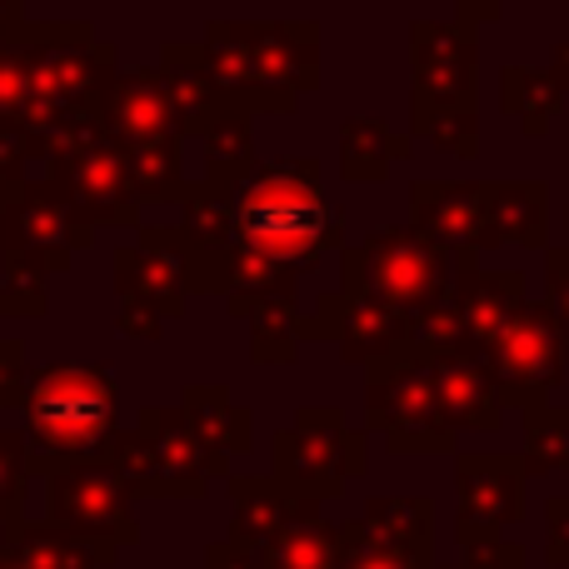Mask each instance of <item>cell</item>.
<instances>
[{
  "label": "cell",
  "mask_w": 569,
  "mask_h": 569,
  "mask_svg": "<svg viewBox=\"0 0 569 569\" xmlns=\"http://www.w3.org/2000/svg\"><path fill=\"white\" fill-rule=\"evenodd\" d=\"M236 210V256L230 295L295 284L305 266L340 246V210L320 190V160H276L256 166L246 186L230 190Z\"/></svg>",
  "instance_id": "1"
},
{
  "label": "cell",
  "mask_w": 569,
  "mask_h": 569,
  "mask_svg": "<svg viewBox=\"0 0 569 569\" xmlns=\"http://www.w3.org/2000/svg\"><path fill=\"white\" fill-rule=\"evenodd\" d=\"M200 60L240 110L290 116L305 90L320 86V30L310 20H280V26L216 20L200 40Z\"/></svg>",
  "instance_id": "2"
},
{
  "label": "cell",
  "mask_w": 569,
  "mask_h": 569,
  "mask_svg": "<svg viewBox=\"0 0 569 569\" xmlns=\"http://www.w3.org/2000/svg\"><path fill=\"white\" fill-rule=\"evenodd\" d=\"M475 260L480 256H470V250L455 256V250L435 246L415 226L375 230L360 246L340 250V295H360V300H375L385 310L405 315L410 325H420L430 310L455 305L465 266H475Z\"/></svg>",
  "instance_id": "3"
},
{
  "label": "cell",
  "mask_w": 569,
  "mask_h": 569,
  "mask_svg": "<svg viewBox=\"0 0 569 569\" xmlns=\"http://www.w3.org/2000/svg\"><path fill=\"white\" fill-rule=\"evenodd\" d=\"M120 395L100 365H46L30 375L26 420L40 455H96L116 440Z\"/></svg>",
  "instance_id": "4"
},
{
  "label": "cell",
  "mask_w": 569,
  "mask_h": 569,
  "mask_svg": "<svg viewBox=\"0 0 569 569\" xmlns=\"http://www.w3.org/2000/svg\"><path fill=\"white\" fill-rule=\"evenodd\" d=\"M365 410L375 430L390 440V450H455V435H460L435 385V355L415 345L370 365Z\"/></svg>",
  "instance_id": "5"
},
{
  "label": "cell",
  "mask_w": 569,
  "mask_h": 569,
  "mask_svg": "<svg viewBox=\"0 0 569 569\" xmlns=\"http://www.w3.org/2000/svg\"><path fill=\"white\" fill-rule=\"evenodd\" d=\"M50 186L70 200L90 230L96 226H130L136 220V180H130V160L106 130H86L70 136L50 150Z\"/></svg>",
  "instance_id": "6"
},
{
  "label": "cell",
  "mask_w": 569,
  "mask_h": 569,
  "mask_svg": "<svg viewBox=\"0 0 569 569\" xmlns=\"http://www.w3.org/2000/svg\"><path fill=\"white\" fill-rule=\"evenodd\" d=\"M490 370H495V380H500L505 410L515 405L520 415L550 405V395L565 385L569 340L540 300L520 305V315L510 320V330H505L500 345L490 350Z\"/></svg>",
  "instance_id": "7"
},
{
  "label": "cell",
  "mask_w": 569,
  "mask_h": 569,
  "mask_svg": "<svg viewBox=\"0 0 569 569\" xmlns=\"http://www.w3.org/2000/svg\"><path fill=\"white\" fill-rule=\"evenodd\" d=\"M96 230L70 210L56 186H10L0 206V260H16L26 270H60L70 250H86Z\"/></svg>",
  "instance_id": "8"
},
{
  "label": "cell",
  "mask_w": 569,
  "mask_h": 569,
  "mask_svg": "<svg viewBox=\"0 0 569 569\" xmlns=\"http://www.w3.org/2000/svg\"><path fill=\"white\" fill-rule=\"evenodd\" d=\"M480 96V36L465 20L410 26V110H475Z\"/></svg>",
  "instance_id": "9"
},
{
  "label": "cell",
  "mask_w": 569,
  "mask_h": 569,
  "mask_svg": "<svg viewBox=\"0 0 569 569\" xmlns=\"http://www.w3.org/2000/svg\"><path fill=\"white\" fill-rule=\"evenodd\" d=\"M280 480L300 495H335L345 475L365 470V440L345 430L340 410H300V420L276 440Z\"/></svg>",
  "instance_id": "10"
},
{
  "label": "cell",
  "mask_w": 569,
  "mask_h": 569,
  "mask_svg": "<svg viewBox=\"0 0 569 569\" xmlns=\"http://www.w3.org/2000/svg\"><path fill=\"white\" fill-rule=\"evenodd\" d=\"M100 130H106L116 146L126 150H140V146H170L180 140V116L170 106V96L160 90V76L156 70H126L116 76L106 96V116H100Z\"/></svg>",
  "instance_id": "11"
},
{
  "label": "cell",
  "mask_w": 569,
  "mask_h": 569,
  "mask_svg": "<svg viewBox=\"0 0 569 569\" xmlns=\"http://www.w3.org/2000/svg\"><path fill=\"white\" fill-rule=\"evenodd\" d=\"M525 305V276L520 270H480L465 266L460 290H455V315H460V350L490 355L500 345V335L510 330V320Z\"/></svg>",
  "instance_id": "12"
},
{
  "label": "cell",
  "mask_w": 569,
  "mask_h": 569,
  "mask_svg": "<svg viewBox=\"0 0 569 569\" xmlns=\"http://www.w3.org/2000/svg\"><path fill=\"white\" fill-rule=\"evenodd\" d=\"M550 250V190L540 180H490L480 200V250Z\"/></svg>",
  "instance_id": "13"
},
{
  "label": "cell",
  "mask_w": 569,
  "mask_h": 569,
  "mask_svg": "<svg viewBox=\"0 0 569 569\" xmlns=\"http://www.w3.org/2000/svg\"><path fill=\"white\" fill-rule=\"evenodd\" d=\"M520 485H525V460L515 455H460V530L475 545V535H495L500 525L520 520Z\"/></svg>",
  "instance_id": "14"
},
{
  "label": "cell",
  "mask_w": 569,
  "mask_h": 569,
  "mask_svg": "<svg viewBox=\"0 0 569 569\" xmlns=\"http://www.w3.org/2000/svg\"><path fill=\"white\" fill-rule=\"evenodd\" d=\"M430 355H435V385H440V400L450 410L455 430H500L505 395L490 370V355L460 350V345Z\"/></svg>",
  "instance_id": "15"
},
{
  "label": "cell",
  "mask_w": 569,
  "mask_h": 569,
  "mask_svg": "<svg viewBox=\"0 0 569 569\" xmlns=\"http://www.w3.org/2000/svg\"><path fill=\"white\" fill-rule=\"evenodd\" d=\"M120 455H126L130 470H150V485H156V475L160 480H176L180 475L186 490H200V460H206V445H200V435L190 430L186 415L146 410L140 415V430L120 445Z\"/></svg>",
  "instance_id": "16"
},
{
  "label": "cell",
  "mask_w": 569,
  "mask_h": 569,
  "mask_svg": "<svg viewBox=\"0 0 569 569\" xmlns=\"http://www.w3.org/2000/svg\"><path fill=\"white\" fill-rule=\"evenodd\" d=\"M480 200H485V186L475 180H415L410 186V216H415V230L430 236L435 246L455 250V256H480Z\"/></svg>",
  "instance_id": "17"
},
{
  "label": "cell",
  "mask_w": 569,
  "mask_h": 569,
  "mask_svg": "<svg viewBox=\"0 0 569 569\" xmlns=\"http://www.w3.org/2000/svg\"><path fill=\"white\" fill-rule=\"evenodd\" d=\"M156 76H160V90L170 96V106H176L180 130H186V136H206L220 116L240 110L236 100L216 86L210 66L200 60V46H166V50H160V70H156Z\"/></svg>",
  "instance_id": "18"
},
{
  "label": "cell",
  "mask_w": 569,
  "mask_h": 569,
  "mask_svg": "<svg viewBox=\"0 0 569 569\" xmlns=\"http://www.w3.org/2000/svg\"><path fill=\"white\" fill-rule=\"evenodd\" d=\"M116 284L130 305H146V310H156V315H180L186 290H190L176 250H170L156 230H146L136 250H120L116 256Z\"/></svg>",
  "instance_id": "19"
},
{
  "label": "cell",
  "mask_w": 569,
  "mask_h": 569,
  "mask_svg": "<svg viewBox=\"0 0 569 569\" xmlns=\"http://www.w3.org/2000/svg\"><path fill=\"white\" fill-rule=\"evenodd\" d=\"M569 100V86L555 66H505L500 70V106L520 120V130L530 140H540L550 130V120L560 116Z\"/></svg>",
  "instance_id": "20"
},
{
  "label": "cell",
  "mask_w": 569,
  "mask_h": 569,
  "mask_svg": "<svg viewBox=\"0 0 569 569\" xmlns=\"http://www.w3.org/2000/svg\"><path fill=\"white\" fill-rule=\"evenodd\" d=\"M410 156V140L395 136L385 120H345L340 126V176L350 186H380L395 160Z\"/></svg>",
  "instance_id": "21"
},
{
  "label": "cell",
  "mask_w": 569,
  "mask_h": 569,
  "mask_svg": "<svg viewBox=\"0 0 569 569\" xmlns=\"http://www.w3.org/2000/svg\"><path fill=\"white\" fill-rule=\"evenodd\" d=\"M206 186L236 190L256 170V140H250V110H230L206 130Z\"/></svg>",
  "instance_id": "22"
},
{
  "label": "cell",
  "mask_w": 569,
  "mask_h": 569,
  "mask_svg": "<svg viewBox=\"0 0 569 569\" xmlns=\"http://www.w3.org/2000/svg\"><path fill=\"white\" fill-rule=\"evenodd\" d=\"M186 420L190 430L200 435L206 450H246L250 445V415L240 405H230V395L220 385H206V390H190L186 395Z\"/></svg>",
  "instance_id": "23"
},
{
  "label": "cell",
  "mask_w": 569,
  "mask_h": 569,
  "mask_svg": "<svg viewBox=\"0 0 569 569\" xmlns=\"http://www.w3.org/2000/svg\"><path fill=\"white\" fill-rule=\"evenodd\" d=\"M525 465L530 475L569 470V405L525 410Z\"/></svg>",
  "instance_id": "24"
},
{
  "label": "cell",
  "mask_w": 569,
  "mask_h": 569,
  "mask_svg": "<svg viewBox=\"0 0 569 569\" xmlns=\"http://www.w3.org/2000/svg\"><path fill=\"white\" fill-rule=\"evenodd\" d=\"M410 126L420 140L455 160L480 156V110H410Z\"/></svg>",
  "instance_id": "25"
},
{
  "label": "cell",
  "mask_w": 569,
  "mask_h": 569,
  "mask_svg": "<svg viewBox=\"0 0 569 569\" xmlns=\"http://www.w3.org/2000/svg\"><path fill=\"white\" fill-rule=\"evenodd\" d=\"M30 106V46L0 40V120L20 126Z\"/></svg>",
  "instance_id": "26"
},
{
  "label": "cell",
  "mask_w": 569,
  "mask_h": 569,
  "mask_svg": "<svg viewBox=\"0 0 569 569\" xmlns=\"http://www.w3.org/2000/svg\"><path fill=\"white\" fill-rule=\"evenodd\" d=\"M540 305L550 310V320L565 330L569 340V246L545 250V284H540Z\"/></svg>",
  "instance_id": "27"
},
{
  "label": "cell",
  "mask_w": 569,
  "mask_h": 569,
  "mask_svg": "<svg viewBox=\"0 0 569 569\" xmlns=\"http://www.w3.org/2000/svg\"><path fill=\"white\" fill-rule=\"evenodd\" d=\"M26 345L16 340H0V400L6 405H26Z\"/></svg>",
  "instance_id": "28"
},
{
  "label": "cell",
  "mask_w": 569,
  "mask_h": 569,
  "mask_svg": "<svg viewBox=\"0 0 569 569\" xmlns=\"http://www.w3.org/2000/svg\"><path fill=\"white\" fill-rule=\"evenodd\" d=\"M550 560L569 565V500L550 505Z\"/></svg>",
  "instance_id": "29"
},
{
  "label": "cell",
  "mask_w": 569,
  "mask_h": 569,
  "mask_svg": "<svg viewBox=\"0 0 569 569\" xmlns=\"http://www.w3.org/2000/svg\"><path fill=\"white\" fill-rule=\"evenodd\" d=\"M20 470H26V460H20V440L0 435V490H16Z\"/></svg>",
  "instance_id": "30"
},
{
  "label": "cell",
  "mask_w": 569,
  "mask_h": 569,
  "mask_svg": "<svg viewBox=\"0 0 569 569\" xmlns=\"http://www.w3.org/2000/svg\"><path fill=\"white\" fill-rule=\"evenodd\" d=\"M120 330H126V335H160V315L146 310V305H130L126 300V310H120Z\"/></svg>",
  "instance_id": "31"
},
{
  "label": "cell",
  "mask_w": 569,
  "mask_h": 569,
  "mask_svg": "<svg viewBox=\"0 0 569 569\" xmlns=\"http://www.w3.org/2000/svg\"><path fill=\"white\" fill-rule=\"evenodd\" d=\"M455 10H460L465 26H490V20H500L505 0H455Z\"/></svg>",
  "instance_id": "32"
},
{
  "label": "cell",
  "mask_w": 569,
  "mask_h": 569,
  "mask_svg": "<svg viewBox=\"0 0 569 569\" xmlns=\"http://www.w3.org/2000/svg\"><path fill=\"white\" fill-rule=\"evenodd\" d=\"M20 26V0H0V40Z\"/></svg>",
  "instance_id": "33"
},
{
  "label": "cell",
  "mask_w": 569,
  "mask_h": 569,
  "mask_svg": "<svg viewBox=\"0 0 569 569\" xmlns=\"http://www.w3.org/2000/svg\"><path fill=\"white\" fill-rule=\"evenodd\" d=\"M555 70L565 76V86H569V36L560 40V50H555Z\"/></svg>",
  "instance_id": "34"
},
{
  "label": "cell",
  "mask_w": 569,
  "mask_h": 569,
  "mask_svg": "<svg viewBox=\"0 0 569 569\" xmlns=\"http://www.w3.org/2000/svg\"><path fill=\"white\" fill-rule=\"evenodd\" d=\"M565 230H569V190H565Z\"/></svg>",
  "instance_id": "35"
},
{
  "label": "cell",
  "mask_w": 569,
  "mask_h": 569,
  "mask_svg": "<svg viewBox=\"0 0 569 569\" xmlns=\"http://www.w3.org/2000/svg\"><path fill=\"white\" fill-rule=\"evenodd\" d=\"M0 206H6V186H0Z\"/></svg>",
  "instance_id": "36"
}]
</instances>
